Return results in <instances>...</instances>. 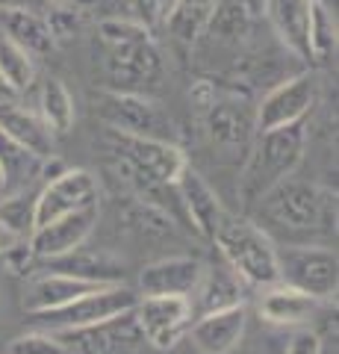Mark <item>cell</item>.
I'll return each instance as SVG.
<instances>
[{
    "label": "cell",
    "mask_w": 339,
    "mask_h": 354,
    "mask_svg": "<svg viewBox=\"0 0 339 354\" xmlns=\"http://www.w3.org/2000/svg\"><path fill=\"white\" fill-rule=\"evenodd\" d=\"M304 151H307V127H304V121L301 124L257 133L242 160V171H239V186H236V195L242 201L245 213L271 186H278L280 180H287L289 174L298 171Z\"/></svg>",
    "instance_id": "cell-3"
},
{
    "label": "cell",
    "mask_w": 339,
    "mask_h": 354,
    "mask_svg": "<svg viewBox=\"0 0 339 354\" xmlns=\"http://www.w3.org/2000/svg\"><path fill=\"white\" fill-rule=\"evenodd\" d=\"M316 3H325V6H331V9H336V0H316Z\"/></svg>",
    "instance_id": "cell-37"
},
{
    "label": "cell",
    "mask_w": 339,
    "mask_h": 354,
    "mask_svg": "<svg viewBox=\"0 0 339 354\" xmlns=\"http://www.w3.org/2000/svg\"><path fill=\"white\" fill-rule=\"evenodd\" d=\"M133 316L142 339L159 351L183 342L195 322V310L186 295H139Z\"/></svg>",
    "instance_id": "cell-10"
},
{
    "label": "cell",
    "mask_w": 339,
    "mask_h": 354,
    "mask_svg": "<svg viewBox=\"0 0 339 354\" xmlns=\"http://www.w3.org/2000/svg\"><path fill=\"white\" fill-rule=\"evenodd\" d=\"M39 272L41 274H36V278L24 286V295H21V307H24L30 316L45 313V310H57L86 292H95L97 286H106V283L83 281V278L62 274V272H45V269H39Z\"/></svg>",
    "instance_id": "cell-18"
},
{
    "label": "cell",
    "mask_w": 339,
    "mask_h": 354,
    "mask_svg": "<svg viewBox=\"0 0 339 354\" xmlns=\"http://www.w3.org/2000/svg\"><path fill=\"white\" fill-rule=\"evenodd\" d=\"M18 6H27V0H0V9H18Z\"/></svg>",
    "instance_id": "cell-36"
},
{
    "label": "cell",
    "mask_w": 339,
    "mask_h": 354,
    "mask_svg": "<svg viewBox=\"0 0 339 354\" xmlns=\"http://www.w3.org/2000/svg\"><path fill=\"white\" fill-rule=\"evenodd\" d=\"M45 21H48V27H50L53 41H57V44L59 41H68V39H74L83 30V9L53 3V9L45 15Z\"/></svg>",
    "instance_id": "cell-31"
},
{
    "label": "cell",
    "mask_w": 339,
    "mask_h": 354,
    "mask_svg": "<svg viewBox=\"0 0 339 354\" xmlns=\"http://www.w3.org/2000/svg\"><path fill=\"white\" fill-rule=\"evenodd\" d=\"M95 115L101 118L104 127L118 130L124 136L159 139L180 145V130L174 124V118L162 109V104H157L145 92H113V88H106L97 97Z\"/></svg>",
    "instance_id": "cell-5"
},
{
    "label": "cell",
    "mask_w": 339,
    "mask_h": 354,
    "mask_svg": "<svg viewBox=\"0 0 339 354\" xmlns=\"http://www.w3.org/2000/svg\"><path fill=\"white\" fill-rule=\"evenodd\" d=\"M278 281L298 286L322 301H333L339 286L336 251L327 245H278Z\"/></svg>",
    "instance_id": "cell-8"
},
{
    "label": "cell",
    "mask_w": 339,
    "mask_h": 354,
    "mask_svg": "<svg viewBox=\"0 0 339 354\" xmlns=\"http://www.w3.org/2000/svg\"><path fill=\"white\" fill-rule=\"evenodd\" d=\"M6 354H71V351L50 330H30V334H21L9 342Z\"/></svg>",
    "instance_id": "cell-30"
},
{
    "label": "cell",
    "mask_w": 339,
    "mask_h": 354,
    "mask_svg": "<svg viewBox=\"0 0 339 354\" xmlns=\"http://www.w3.org/2000/svg\"><path fill=\"white\" fill-rule=\"evenodd\" d=\"M215 6L218 0H171L162 21H166V30L171 32L174 41L192 48V44H198L201 32L210 24Z\"/></svg>",
    "instance_id": "cell-24"
},
{
    "label": "cell",
    "mask_w": 339,
    "mask_h": 354,
    "mask_svg": "<svg viewBox=\"0 0 339 354\" xmlns=\"http://www.w3.org/2000/svg\"><path fill=\"white\" fill-rule=\"evenodd\" d=\"M139 301V292L130 290L127 283H106L97 286L95 292H86L74 301L62 304L57 310H45V313H32L30 319L41 330H71V328H86L95 322H106L118 313L133 310Z\"/></svg>",
    "instance_id": "cell-7"
},
{
    "label": "cell",
    "mask_w": 339,
    "mask_h": 354,
    "mask_svg": "<svg viewBox=\"0 0 339 354\" xmlns=\"http://www.w3.org/2000/svg\"><path fill=\"white\" fill-rule=\"evenodd\" d=\"M201 113H204V133L210 139V148L227 160H239V165H242L251 142L257 136L254 106L248 104V92L218 83L215 97Z\"/></svg>",
    "instance_id": "cell-6"
},
{
    "label": "cell",
    "mask_w": 339,
    "mask_h": 354,
    "mask_svg": "<svg viewBox=\"0 0 339 354\" xmlns=\"http://www.w3.org/2000/svg\"><path fill=\"white\" fill-rule=\"evenodd\" d=\"M0 77H3V83H9L15 88V92H27V88L32 86V80H36V62H32V57L18 48L15 41H9L0 36Z\"/></svg>",
    "instance_id": "cell-28"
},
{
    "label": "cell",
    "mask_w": 339,
    "mask_h": 354,
    "mask_svg": "<svg viewBox=\"0 0 339 354\" xmlns=\"http://www.w3.org/2000/svg\"><path fill=\"white\" fill-rule=\"evenodd\" d=\"M0 304H3V301H0Z\"/></svg>",
    "instance_id": "cell-39"
},
{
    "label": "cell",
    "mask_w": 339,
    "mask_h": 354,
    "mask_svg": "<svg viewBox=\"0 0 339 354\" xmlns=\"http://www.w3.org/2000/svg\"><path fill=\"white\" fill-rule=\"evenodd\" d=\"M0 30H3V39L15 41L18 48H24L30 53V57H48V53L57 48L45 15L32 12L27 6L0 9Z\"/></svg>",
    "instance_id": "cell-22"
},
{
    "label": "cell",
    "mask_w": 339,
    "mask_h": 354,
    "mask_svg": "<svg viewBox=\"0 0 339 354\" xmlns=\"http://www.w3.org/2000/svg\"><path fill=\"white\" fill-rule=\"evenodd\" d=\"M213 245L245 286L262 290L278 281V242L251 216L227 209L213 236Z\"/></svg>",
    "instance_id": "cell-4"
},
{
    "label": "cell",
    "mask_w": 339,
    "mask_h": 354,
    "mask_svg": "<svg viewBox=\"0 0 339 354\" xmlns=\"http://www.w3.org/2000/svg\"><path fill=\"white\" fill-rule=\"evenodd\" d=\"M41 160L27 148H21L0 130V171H3V195L30 189V183L39 177Z\"/></svg>",
    "instance_id": "cell-25"
},
{
    "label": "cell",
    "mask_w": 339,
    "mask_h": 354,
    "mask_svg": "<svg viewBox=\"0 0 339 354\" xmlns=\"http://www.w3.org/2000/svg\"><path fill=\"white\" fill-rule=\"evenodd\" d=\"M283 354H322V337L316 334V330L298 328V330H295V334L289 337Z\"/></svg>",
    "instance_id": "cell-32"
},
{
    "label": "cell",
    "mask_w": 339,
    "mask_h": 354,
    "mask_svg": "<svg viewBox=\"0 0 339 354\" xmlns=\"http://www.w3.org/2000/svg\"><path fill=\"white\" fill-rule=\"evenodd\" d=\"M0 221L12 230L18 239H27L36 227V192L21 189L0 195Z\"/></svg>",
    "instance_id": "cell-29"
},
{
    "label": "cell",
    "mask_w": 339,
    "mask_h": 354,
    "mask_svg": "<svg viewBox=\"0 0 339 354\" xmlns=\"http://www.w3.org/2000/svg\"><path fill=\"white\" fill-rule=\"evenodd\" d=\"M0 130L6 133L12 142H18L21 148H27L30 153H36L39 160L53 157L57 139H53L50 127L41 121L36 109H24L18 101L0 106Z\"/></svg>",
    "instance_id": "cell-20"
},
{
    "label": "cell",
    "mask_w": 339,
    "mask_h": 354,
    "mask_svg": "<svg viewBox=\"0 0 339 354\" xmlns=\"http://www.w3.org/2000/svg\"><path fill=\"white\" fill-rule=\"evenodd\" d=\"M325 304H331V301H322V298L304 292L298 286L275 281L260 290L257 313L271 328H304L322 313Z\"/></svg>",
    "instance_id": "cell-15"
},
{
    "label": "cell",
    "mask_w": 339,
    "mask_h": 354,
    "mask_svg": "<svg viewBox=\"0 0 339 354\" xmlns=\"http://www.w3.org/2000/svg\"><path fill=\"white\" fill-rule=\"evenodd\" d=\"M242 286L245 283L236 278V272L224 260L218 263V266H204V274H201L198 290L189 295L195 316L210 313V310L242 304Z\"/></svg>",
    "instance_id": "cell-23"
},
{
    "label": "cell",
    "mask_w": 339,
    "mask_h": 354,
    "mask_svg": "<svg viewBox=\"0 0 339 354\" xmlns=\"http://www.w3.org/2000/svg\"><path fill=\"white\" fill-rule=\"evenodd\" d=\"M310 3L313 0H262V12H266L271 30L295 59H310Z\"/></svg>",
    "instance_id": "cell-19"
},
{
    "label": "cell",
    "mask_w": 339,
    "mask_h": 354,
    "mask_svg": "<svg viewBox=\"0 0 339 354\" xmlns=\"http://www.w3.org/2000/svg\"><path fill=\"white\" fill-rule=\"evenodd\" d=\"M316 101H319V80L310 71L283 77L254 106V127L257 133H262L287 124H301L313 113Z\"/></svg>",
    "instance_id": "cell-9"
},
{
    "label": "cell",
    "mask_w": 339,
    "mask_h": 354,
    "mask_svg": "<svg viewBox=\"0 0 339 354\" xmlns=\"http://www.w3.org/2000/svg\"><path fill=\"white\" fill-rule=\"evenodd\" d=\"M336 9L325 3H310V24H307V44H310V59L327 62L336 53Z\"/></svg>",
    "instance_id": "cell-27"
},
{
    "label": "cell",
    "mask_w": 339,
    "mask_h": 354,
    "mask_svg": "<svg viewBox=\"0 0 339 354\" xmlns=\"http://www.w3.org/2000/svg\"><path fill=\"white\" fill-rule=\"evenodd\" d=\"M174 189H177L183 216H186V221H189V227L201 239L213 242L215 230H218V225H222V218L227 213V207H224L222 198H218V192L206 183V177L198 169H192L189 162H186L183 171L177 174Z\"/></svg>",
    "instance_id": "cell-14"
},
{
    "label": "cell",
    "mask_w": 339,
    "mask_h": 354,
    "mask_svg": "<svg viewBox=\"0 0 339 354\" xmlns=\"http://www.w3.org/2000/svg\"><path fill=\"white\" fill-rule=\"evenodd\" d=\"M12 101H18V92L9 83H3V77H0V106L3 104H12Z\"/></svg>",
    "instance_id": "cell-34"
},
{
    "label": "cell",
    "mask_w": 339,
    "mask_h": 354,
    "mask_svg": "<svg viewBox=\"0 0 339 354\" xmlns=\"http://www.w3.org/2000/svg\"><path fill=\"white\" fill-rule=\"evenodd\" d=\"M97 201H101V186L89 169H62L36 192V227L59 216H68L74 209L95 207Z\"/></svg>",
    "instance_id": "cell-11"
},
{
    "label": "cell",
    "mask_w": 339,
    "mask_h": 354,
    "mask_svg": "<svg viewBox=\"0 0 339 354\" xmlns=\"http://www.w3.org/2000/svg\"><path fill=\"white\" fill-rule=\"evenodd\" d=\"M0 195H3V171H0Z\"/></svg>",
    "instance_id": "cell-38"
},
{
    "label": "cell",
    "mask_w": 339,
    "mask_h": 354,
    "mask_svg": "<svg viewBox=\"0 0 339 354\" xmlns=\"http://www.w3.org/2000/svg\"><path fill=\"white\" fill-rule=\"evenodd\" d=\"M245 330H248V307L233 304L195 316L186 337L192 339V346L201 354H231L239 348Z\"/></svg>",
    "instance_id": "cell-16"
},
{
    "label": "cell",
    "mask_w": 339,
    "mask_h": 354,
    "mask_svg": "<svg viewBox=\"0 0 339 354\" xmlns=\"http://www.w3.org/2000/svg\"><path fill=\"white\" fill-rule=\"evenodd\" d=\"M97 218H101V209L95 204V207L74 209L68 216H59V218L48 221V225L36 227L27 236V245L32 251V257H36V263L62 257V254L86 245V239H89L97 227Z\"/></svg>",
    "instance_id": "cell-13"
},
{
    "label": "cell",
    "mask_w": 339,
    "mask_h": 354,
    "mask_svg": "<svg viewBox=\"0 0 339 354\" xmlns=\"http://www.w3.org/2000/svg\"><path fill=\"white\" fill-rule=\"evenodd\" d=\"M15 242H18V236H15L12 230H9V227L3 225V221H0V260H3V254H6L9 248H12Z\"/></svg>",
    "instance_id": "cell-33"
},
{
    "label": "cell",
    "mask_w": 339,
    "mask_h": 354,
    "mask_svg": "<svg viewBox=\"0 0 339 354\" xmlns=\"http://www.w3.org/2000/svg\"><path fill=\"white\" fill-rule=\"evenodd\" d=\"M204 263L198 257H166L139 272L142 295H186L189 298L201 283Z\"/></svg>",
    "instance_id": "cell-17"
},
{
    "label": "cell",
    "mask_w": 339,
    "mask_h": 354,
    "mask_svg": "<svg viewBox=\"0 0 339 354\" xmlns=\"http://www.w3.org/2000/svg\"><path fill=\"white\" fill-rule=\"evenodd\" d=\"M53 3H59V6H74V9H89V6H95V0H53Z\"/></svg>",
    "instance_id": "cell-35"
},
{
    "label": "cell",
    "mask_w": 339,
    "mask_h": 354,
    "mask_svg": "<svg viewBox=\"0 0 339 354\" xmlns=\"http://www.w3.org/2000/svg\"><path fill=\"white\" fill-rule=\"evenodd\" d=\"M62 346L71 354H133L142 348V334L136 325L133 310L118 313L106 322H95L86 328H71V330H53Z\"/></svg>",
    "instance_id": "cell-12"
},
{
    "label": "cell",
    "mask_w": 339,
    "mask_h": 354,
    "mask_svg": "<svg viewBox=\"0 0 339 354\" xmlns=\"http://www.w3.org/2000/svg\"><path fill=\"white\" fill-rule=\"evenodd\" d=\"M104 48V77L113 92H145L162 74V53L145 24L133 18H106L97 24Z\"/></svg>",
    "instance_id": "cell-2"
},
{
    "label": "cell",
    "mask_w": 339,
    "mask_h": 354,
    "mask_svg": "<svg viewBox=\"0 0 339 354\" xmlns=\"http://www.w3.org/2000/svg\"><path fill=\"white\" fill-rule=\"evenodd\" d=\"M36 113L50 127L53 136H65V133L74 127L77 106H74V97H71L68 88H65V83L57 80V77H48L39 88V109Z\"/></svg>",
    "instance_id": "cell-26"
},
{
    "label": "cell",
    "mask_w": 339,
    "mask_h": 354,
    "mask_svg": "<svg viewBox=\"0 0 339 354\" xmlns=\"http://www.w3.org/2000/svg\"><path fill=\"white\" fill-rule=\"evenodd\" d=\"M39 269L74 274V278L95 281V283H124V263L113 260L106 251H83V245L62 254V257L36 263V272Z\"/></svg>",
    "instance_id": "cell-21"
},
{
    "label": "cell",
    "mask_w": 339,
    "mask_h": 354,
    "mask_svg": "<svg viewBox=\"0 0 339 354\" xmlns=\"http://www.w3.org/2000/svg\"><path fill=\"white\" fill-rule=\"evenodd\" d=\"M245 216L254 218L271 239L287 236L289 245H304L316 236H333L336 195L313 180L289 174L287 180L271 186Z\"/></svg>",
    "instance_id": "cell-1"
}]
</instances>
